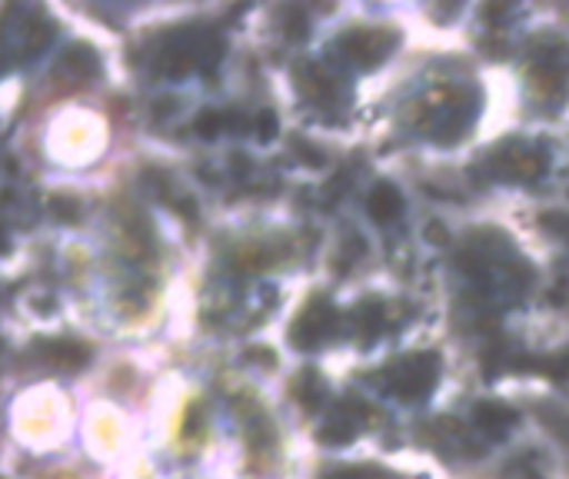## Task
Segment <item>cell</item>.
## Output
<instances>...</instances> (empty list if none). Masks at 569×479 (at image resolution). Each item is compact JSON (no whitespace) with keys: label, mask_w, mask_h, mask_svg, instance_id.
Wrapping results in <instances>:
<instances>
[{"label":"cell","mask_w":569,"mask_h":479,"mask_svg":"<svg viewBox=\"0 0 569 479\" xmlns=\"http://www.w3.org/2000/svg\"><path fill=\"white\" fill-rule=\"evenodd\" d=\"M47 360H50V363H60V367H77V363L87 360V347L60 340V343H50V347H47Z\"/></svg>","instance_id":"cell-8"},{"label":"cell","mask_w":569,"mask_h":479,"mask_svg":"<svg viewBox=\"0 0 569 479\" xmlns=\"http://www.w3.org/2000/svg\"><path fill=\"white\" fill-rule=\"evenodd\" d=\"M60 70H70L73 77H90V73H97V57L90 47H70L60 57Z\"/></svg>","instance_id":"cell-6"},{"label":"cell","mask_w":569,"mask_h":479,"mask_svg":"<svg viewBox=\"0 0 569 479\" xmlns=\"http://www.w3.org/2000/svg\"><path fill=\"white\" fill-rule=\"evenodd\" d=\"M357 430H360V423L347 417V423H343V420H333V423H327L320 437H323L327 443H347V440H353V437H357Z\"/></svg>","instance_id":"cell-9"},{"label":"cell","mask_w":569,"mask_h":479,"mask_svg":"<svg viewBox=\"0 0 569 479\" xmlns=\"http://www.w3.org/2000/svg\"><path fill=\"white\" fill-rule=\"evenodd\" d=\"M437 383V357L433 353H417L400 360L397 367L387 370V390L407 403L427 397Z\"/></svg>","instance_id":"cell-1"},{"label":"cell","mask_w":569,"mask_h":479,"mask_svg":"<svg viewBox=\"0 0 569 479\" xmlns=\"http://www.w3.org/2000/svg\"><path fill=\"white\" fill-rule=\"evenodd\" d=\"M353 327H357L360 340L377 337L380 327H383V310H380V303H363V307H357V310H353Z\"/></svg>","instance_id":"cell-7"},{"label":"cell","mask_w":569,"mask_h":479,"mask_svg":"<svg viewBox=\"0 0 569 479\" xmlns=\"http://www.w3.org/2000/svg\"><path fill=\"white\" fill-rule=\"evenodd\" d=\"M390 43L393 37H383V33H350L347 40H340L343 60L353 67H373L390 50Z\"/></svg>","instance_id":"cell-2"},{"label":"cell","mask_w":569,"mask_h":479,"mask_svg":"<svg viewBox=\"0 0 569 479\" xmlns=\"http://www.w3.org/2000/svg\"><path fill=\"white\" fill-rule=\"evenodd\" d=\"M223 120H227L223 113H210V110H207V113L197 120V130H200V137H217V133L223 130Z\"/></svg>","instance_id":"cell-10"},{"label":"cell","mask_w":569,"mask_h":479,"mask_svg":"<svg viewBox=\"0 0 569 479\" xmlns=\"http://www.w3.org/2000/svg\"><path fill=\"white\" fill-rule=\"evenodd\" d=\"M50 207H53V213H57L60 220H77V213H80V203H77V200H67V197H57Z\"/></svg>","instance_id":"cell-11"},{"label":"cell","mask_w":569,"mask_h":479,"mask_svg":"<svg viewBox=\"0 0 569 479\" xmlns=\"http://www.w3.org/2000/svg\"><path fill=\"white\" fill-rule=\"evenodd\" d=\"M333 327H337V313L327 303H320V307H313V310H307L300 317V323L293 330V340H297V347H317L320 340H327L333 333Z\"/></svg>","instance_id":"cell-3"},{"label":"cell","mask_w":569,"mask_h":479,"mask_svg":"<svg viewBox=\"0 0 569 479\" xmlns=\"http://www.w3.org/2000/svg\"><path fill=\"white\" fill-rule=\"evenodd\" d=\"M367 207H370V217H373L377 223H393V220L403 213V197H400V190H397V187L380 183V187H373V193H370Z\"/></svg>","instance_id":"cell-5"},{"label":"cell","mask_w":569,"mask_h":479,"mask_svg":"<svg viewBox=\"0 0 569 479\" xmlns=\"http://www.w3.org/2000/svg\"><path fill=\"white\" fill-rule=\"evenodd\" d=\"M273 133H277V117L267 110V113L257 117V137H260V140H270Z\"/></svg>","instance_id":"cell-12"},{"label":"cell","mask_w":569,"mask_h":479,"mask_svg":"<svg viewBox=\"0 0 569 479\" xmlns=\"http://www.w3.org/2000/svg\"><path fill=\"white\" fill-rule=\"evenodd\" d=\"M473 420H477V430H480L487 440H503V437L513 430L517 413L507 410V407H497V403H483V407H477Z\"/></svg>","instance_id":"cell-4"}]
</instances>
